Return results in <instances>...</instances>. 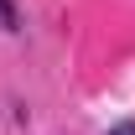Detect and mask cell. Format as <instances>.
I'll list each match as a JSON object with an SVG mask.
<instances>
[{
	"label": "cell",
	"instance_id": "cell-1",
	"mask_svg": "<svg viewBox=\"0 0 135 135\" xmlns=\"http://www.w3.org/2000/svg\"><path fill=\"white\" fill-rule=\"evenodd\" d=\"M21 16H16V0H0V31H16Z\"/></svg>",
	"mask_w": 135,
	"mask_h": 135
},
{
	"label": "cell",
	"instance_id": "cell-2",
	"mask_svg": "<svg viewBox=\"0 0 135 135\" xmlns=\"http://www.w3.org/2000/svg\"><path fill=\"white\" fill-rule=\"evenodd\" d=\"M109 135H135V119H125V125H114Z\"/></svg>",
	"mask_w": 135,
	"mask_h": 135
}]
</instances>
